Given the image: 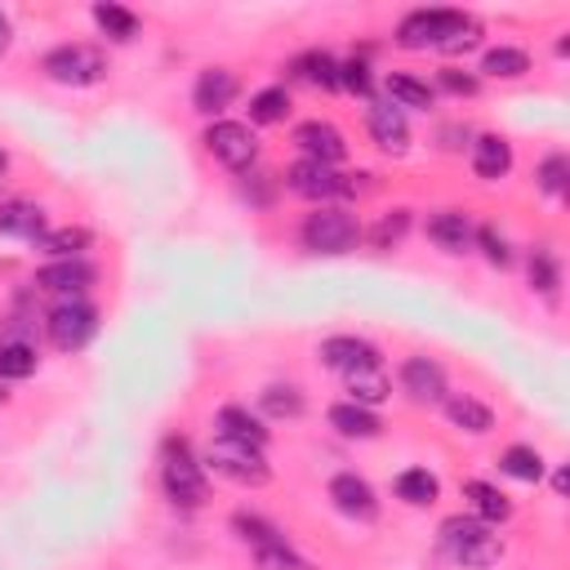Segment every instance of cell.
Segmentation results:
<instances>
[{
  "label": "cell",
  "instance_id": "obj_33",
  "mask_svg": "<svg viewBox=\"0 0 570 570\" xmlns=\"http://www.w3.org/2000/svg\"><path fill=\"white\" fill-rule=\"evenodd\" d=\"M499 468H504L508 477H517V481H539V477H543V459H539V450H530V446L504 450Z\"/></svg>",
  "mask_w": 570,
  "mask_h": 570
},
{
  "label": "cell",
  "instance_id": "obj_40",
  "mask_svg": "<svg viewBox=\"0 0 570 570\" xmlns=\"http://www.w3.org/2000/svg\"><path fill=\"white\" fill-rule=\"evenodd\" d=\"M339 85H343V90H352V94H370V68H365L361 59L339 63Z\"/></svg>",
  "mask_w": 570,
  "mask_h": 570
},
{
  "label": "cell",
  "instance_id": "obj_12",
  "mask_svg": "<svg viewBox=\"0 0 570 570\" xmlns=\"http://www.w3.org/2000/svg\"><path fill=\"white\" fill-rule=\"evenodd\" d=\"M90 281H94V268H90L85 259H54L50 268L37 272V286H41L45 294H59L63 303L76 299V294H85Z\"/></svg>",
  "mask_w": 570,
  "mask_h": 570
},
{
  "label": "cell",
  "instance_id": "obj_27",
  "mask_svg": "<svg viewBox=\"0 0 570 570\" xmlns=\"http://www.w3.org/2000/svg\"><path fill=\"white\" fill-rule=\"evenodd\" d=\"M94 23H99L112 41H121V45L138 37V19H134L125 6H107V0H103V6H94Z\"/></svg>",
  "mask_w": 570,
  "mask_h": 570
},
{
  "label": "cell",
  "instance_id": "obj_21",
  "mask_svg": "<svg viewBox=\"0 0 570 570\" xmlns=\"http://www.w3.org/2000/svg\"><path fill=\"white\" fill-rule=\"evenodd\" d=\"M428 237H433L442 250L464 255V250H468V241H473V228H468V219H464L459 210H442V215H433V219H428Z\"/></svg>",
  "mask_w": 570,
  "mask_h": 570
},
{
  "label": "cell",
  "instance_id": "obj_5",
  "mask_svg": "<svg viewBox=\"0 0 570 570\" xmlns=\"http://www.w3.org/2000/svg\"><path fill=\"white\" fill-rule=\"evenodd\" d=\"M206 464H210L219 477L237 481V486H268V477H272V468L263 464V450H255V446H241V442H228V437L210 442V450H206Z\"/></svg>",
  "mask_w": 570,
  "mask_h": 570
},
{
  "label": "cell",
  "instance_id": "obj_1",
  "mask_svg": "<svg viewBox=\"0 0 570 570\" xmlns=\"http://www.w3.org/2000/svg\"><path fill=\"white\" fill-rule=\"evenodd\" d=\"M397 45L406 50H442V54H468L481 45V23L459 10H415L397 28Z\"/></svg>",
  "mask_w": 570,
  "mask_h": 570
},
{
  "label": "cell",
  "instance_id": "obj_45",
  "mask_svg": "<svg viewBox=\"0 0 570 570\" xmlns=\"http://www.w3.org/2000/svg\"><path fill=\"white\" fill-rule=\"evenodd\" d=\"M6 165H10V156H6V152H0V174H6Z\"/></svg>",
  "mask_w": 570,
  "mask_h": 570
},
{
  "label": "cell",
  "instance_id": "obj_13",
  "mask_svg": "<svg viewBox=\"0 0 570 570\" xmlns=\"http://www.w3.org/2000/svg\"><path fill=\"white\" fill-rule=\"evenodd\" d=\"M402 388L419 402V406H433L446 397V370L433 361V356H411L402 365Z\"/></svg>",
  "mask_w": 570,
  "mask_h": 570
},
{
  "label": "cell",
  "instance_id": "obj_38",
  "mask_svg": "<svg viewBox=\"0 0 570 570\" xmlns=\"http://www.w3.org/2000/svg\"><path fill=\"white\" fill-rule=\"evenodd\" d=\"M255 561H259L263 570H312V566H308V561H303L286 539H281V543H272V548H259V552H255Z\"/></svg>",
  "mask_w": 570,
  "mask_h": 570
},
{
  "label": "cell",
  "instance_id": "obj_6",
  "mask_svg": "<svg viewBox=\"0 0 570 570\" xmlns=\"http://www.w3.org/2000/svg\"><path fill=\"white\" fill-rule=\"evenodd\" d=\"M45 76L59 85H99L107 76V59L94 45H59L45 54Z\"/></svg>",
  "mask_w": 570,
  "mask_h": 570
},
{
  "label": "cell",
  "instance_id": "obj_28",
  "mask_svg": "<svg viewBox=\"0 0 570 570\" xmlns=\"http://www.w3.org/2000/svg\"><path fill=\"white\" fill-rule=\"evenodd\" d=\"M90 228H59V232H45L41 237V250L54 255V259H81V250H90Z\"/></svg>",
  "mask_w": 570,
  "mask_h": 570
},
{
  "label": "cell",
  "instance_id": "obj_35",
  "mask_svg": "<svg viewBox=\"0 0 570 570\" xmlns=\"http://www.w3.org/2000/svg\"><path fill=\"white\" fill-rule=\"evenodd\" d=\"M286 112H290V94L286 90H263V94L250 99V121L255 125H277V121H286Z\"/></svg>",
  "mask_w": 570,
  "mask_h": 570
},
{
  "label": "cell",
  "instance_id": "obj_41",
  "mask_svg": "<svg viewBox=\"0 0 570 570\" xmlns=\"http://www.w3.org/2000/svg\"><path fill=\"white\" fill-rule=\"evenodd\" d=\"M477 241H481V250H486V259H490L495 268H508V263H512V250H508V241H504L495 228H481Z\"/></svg>",
  "mask_w": 570,
  "mask_h": 570
},
{
  "label": "cell",
  "instance_id": "obj_34",
  "mask_svg": "<svg viewBox=\"0 0 570 570\" xmlns=\"http://www.w3.org/2000/svg\"><path fill=\"white\" fill-rule=\"evenodd\" d=\"M481 72H490V76H526L530 72V59H526V50L499 45V50H490L481 59Z\"/></svg>",
  "mask_w": 570,
  "mask_h": 570
},
{
  "label": "cell",
  "instance_id": "obj_19",
  "mask_svg": "<svg viewBox=\"0 0 570 570\" xmlns=\"http://www.w3.org/2000/svg\"><path fill=\"white\" fill-rule=\"evenodd\" d=\"M219 437L241 442V446H255V450L268 446V428H263L246 406H224V411H219Z\"/></svg>",
  "mask_w": 570,
  "mask_h": 570
},
{
  "label": "cell",
  "instance_id": "obj_9",
  "mask_svg": "<svg viewBox=\"0 0 570 570\" xmlns=\"http://www.w3.org/2000/svg\"><path fill=\"white\" fill-rule=\"evenodd\" d=\"M286 183H290V193H294V197H308V201L343 197V174H334L330 165H317V160H299V165H290Z\"/></svg>",
  "mask_w": 570,
  "mask_h": 570
},
{
  "label": "cell",
  "instance_id": "obj_10",
  "mask_svg": "<svg viewBox=\"0 0 570 570\" xmlns=\"http://www.w3.org/2000/svg\"><path fill=\"white\" fill-rule=\"evenodd\" d=\"M294 143L303 147V160H317V165H330V169L348 156V143L330 121H303L294 129Z\"/></svg>",
  "mask_w": 570,
  "mask_h": 570
},
{
  "label": "cell",
  "instance_id": "obj_7",
  "mask_svg": "<svg viewBox=\"0 0 570 570\" xmlns=\"http://www.w3.org/2000/svg\"><path fill=\"white\" fill-rule=\"evenodd\" d=\"M45 330H50V343L59 352H81L94 339V330H99V312L90 303H81V299H68V303H59L50 312Z\"/></svg>",
  "mask_w": 570,
  "mask_h": 570
},
{
  "label": "cell",
  "instance_id": "obj_20",
  "mask_svg": "<svg viewBox=\"0 0 570 570\" xmlns=\"http://www.w3.org/2000/svg\"><path fill=\"white\" fill-rule=\"evenodd\" d=\"M0 232H10V237H28V241H41V237H45V215H41V206H28V201H10V206H0Z\"/></svg>",
  "mask_w": 570,
  "mask_h": 570
},
{
  "label": "cell",
  "instance_id": "obj_30",
  "mask_svg": "<svg viewBox=\"0 0 570 570\" xmlns=\"http://www.w3.org/2000/svg\"><path fill=\"white\" fill-rule=\"evenodd\" d=\"M37 374V348L32 343H0V379H32Z\"/></svg>",
  "mask_w": 570,
  "mask_h": 570
},
{
  "label": "cell",
  "instance_id": "obj_39",
  "mask_svg": "<svg viewBox=\"0 0 570 570\" xmlns=\"http://www.w3.org/2000/svg\"><path fill=\"white\" fill-rule=\"evenodd\" d=\"M566 178H570L566 156H548V160L539 165V187H543L548 197H561V193H566Z\"/></svg>",
  "mask_w": 570,
  "mask_h": 570
},
{
  "label": "cell",
  "instance_id": "obj_29",
  "mask_svg": "<svg viewBox=\"0 0 570 570\" xmlns=\"http://www.w3.org/2000/svg\"><path fill=\"white\" fill-rule=\"evenodd\" d=\"M259 406H263V415H272V419H299V415H303V393L290 388V384H272V388H263Z\"/></svg>",
  "mask_w": 570,
  "mask_h": 570
},
{
  "label": "cell",
  "instance_id": "obj_37",
  "mask_svg": "<svg viewBox=\"0 0 570 570\" xmlns=\"http://www.w3.org/2000/svg\"><path fill=\"white\" fill-rule=\"evenodd\" d=\"M406 228H411V210H388L384 219H379V224H374L370 241H374L379 250H393V246H402Z\"/></svg>",
  "mask_w": 570,
  "mask_h": 570
},
{
  "label": "cell",
  "instance_id": "obj_32",
  "mask_svg": "<svg viewBox=\"0 0 570 570\" xmlns=\"http://www.w3.org/2000/svg\"><path fill=\"white\" fill-rule=\"evenodd\" d=\"M294 72L308 81V85H321V90H339V63L321 50V54H303L294 63Z\"/></svg>",
  "mask_w": 570,
  "mask_h": 570
},
{
  "label": "cell",
  "instance_id": "obj_43",
  "mask_svg": "<svg viewBox=\"0 0 570 570\" xmlns=\"http://www.w3.org/2000/svg\"><path fill=\"white\" fill-rule=\"evenodd\" d=\"M10 41H14V28H10V19H6V14H0V54L10 50Z\"/></svg>",
  "mask_w": 570,
  "mask_h": 570
},
{
  "label": "cell",
  "instance_id": "obj_14",
  "mask_svg": "<svg viewBox=\"0 0 570 570\" xmlns=\"http://www.w3.org/2000/svg\"><path fill=\"white\" fill-rule=\"evenodd\" d=\"M321 361L330 370H339V374H352L361 365H379V348L365 343V339H356V334H334V339L321 343Z\"/></svg>",
  "mask_w": 570,
  "mask_h": 570
},
{
  "label": "cell",
  "instance_id": "obj_44",
  "mask_svg": "<svg viewBox=\"0 0 570 570\" xmlns=\"http://www.w3.org/2000/svg\"><path fill=\"white\" fill-rule=\"evenodd\" d=\"M552 486H557V495H566V486H570V473H566V468H561V473H557V477H552Z\"/></svg>",
  "mask_w": 570,
  "mask_h": 570
},
{
  "label": "cell",
  "instance_id": "obj_23",
  "mask_svg": "<svg viewBox=\"0 0 570 570\" xmlns=\"http://www.w3.org/2000/svg\"><path fill=\"white\" fill-rule=\"evenodd\" d=\"M446 415H450V424H455V428H464V433H477V437L495 428V415H490V406H481L477 397H464V393L446 397Z\"/></svg>",
  "mask_w": 570,
  "mask_h": 570
},
{
  "label": "cell",
  "instance_id": "obj_24",
  "mask_svg": "<svg viewBox=\"0 0 570 570\" xmlns=\"http://www.w3.org/2000/svg\"><path fill=\"white\" fill-rule=\"evenodd\" d=\"M330 428H339L343 437H361V442L379 437V419H374V411H365V406H356V402H339V406H330Z\"/></svg>",
  "mask_w": 570,
  "mask_h": 570
},
{
  "label": "cell",
  "instance_id": "obj_26",
  "mask_svg": "<svg viewBox=\"0 0 570 570\" xmlns=\"http://www.w3.org/2000/svg\"><path fill=\"white\" fill-rule=\"evenodd\" d=\"M384 85H388V103L393 107H433V90L424 81L406 76V72H393Z\"/></svg>",
  "mask_w": 570,
  "mask_h": 570
},
{
  "label": "cell",
  "instance_id": "obj_42",
  "mask_svg": "<svg viewBox=\"0 0 570 570\" xmlns=\"http://www.w3.org/2000/svg\"><path fill=\"white\" fill-rule=\"evenodd\" d=\"M442 90L446 94H464V99H473L477 94V76H468V72H442Z\"/></svg>",
  "mask_w": 570,
  "mask_h": 570
},
{
  "label": "cell",
  "instance_id": "obj_4",
  "mask_svg": "<svg viewBox=\"0 0 570 570\" xmlns=\"http://www.w3.org/2000/svg\"><path fill=\"white\" fill-rule=\"evenodd\" d=\"M356 241H361V228H356V219H352L348 210H339V206H321V210L308 215V224H303V246H308L312 255H348Z\"/></svg>",
  "mask_w": 570,
  "mask_h": 570
},
{
  "label": "cell",
  "instance_id": "obj_31",
  "mask_svg": "<svg viewBox=\"0 0 570 570\" xmlns=\"http://www.w3.org/2000/svg\"><path fill=\"white\" fill-rule=\"evenodd\" d=\"M232 530H237L255 552H259V548H272V543H281V539H286L272 521H263V517H255V512H237V517H232Z\"/></svg>",
  "mask_w": 570,
  "mask_h": 570
},
{
  "label": "cell",
  "instance_id": "obj_36",
  "mask_svg": "<svg viewBox=\"0 0 570 570\" xmlns=\"http://www.w3.org/2000/svg\"><path fill=\"white\" fill-rule=\"evenodd\" d=\"M530 286H535L539 294L557 299V286H561V268H557V259H552L548 250H535V255H530Z\"/></svg>",
  "mask_w": 570,
  "mask_h": 570
},
{
  "label": "cell",
  "instance_id": "obj_11",
  "mask_svg": "<svg viewBox=\"0 0 570 570\" xmlns=\"http://www.w3.org/2000/svg\"><path fill=\"white\" fill-rule=\"evenodd\" d=\"M330 499H334V508H339L343 517H352V521H374V517H379L374 486H370L365 477H356V473H339V477L330 481Z\"/></svg>",
  "mask_w": 570,
  "mask_h": 570
},
{
  "label": "cell",
  "instance_id": "obj_15",
  "mask_svg": "<svg viewBox=\"0 0 570 570\" xmlns=\"http://www.w3.org/2000/svg\"><path fill=\"white\" fill-rule=\"evenodd\" d=\"M370 134L388 156H402L411 147V125H406L402 107H393V103H374L370 107Z\"/></svg>",
  "mask_w": 570,
  "mask_h": 570
},
{
  "label": "cell",
  "instance_id": "obj_2",
  "mask_svg": "<svg viewBox=\"0 0 570 570\" xmlns=\"http://www.w3.org/2000/svg\"><path fill=\"white\" fill-rule=\"evenodd\" d=\"M442 548L459 566H495L504 557V539L481 517H446L442 521Z\"/></svg>",
  "mask_w": 570,
  "mask_h": 570
},
{
  "label": "cell",
  "instance_id": "obj_46",
  "mask_svg": "<svg viewBox=\"0 0 570 570\" xmlns=\"http://www.w3.org/2000/svg\"><path fill=\"white\" fill-rule=\"evenodd\" d=\"M0 402H6V393H0Z\"/></svg>",
  "mask_w": 570,
  "mask_h": 570
},
{
  "label": "cell",
  "instance_id": "obj_17",
  "mask_svg": "<svg viewBox=\"0 0 570 570\" xmlns=\"http://www.w3.org/2000/svg\"><path fill=\"white\" fill-rule=\"evenodd\" d=\"M348 379V393H352V402L356 406H379V402H388V393H393V384H388V374H384V361L379 365H361V370H352V374H343Z\"/></svg>",
  "mask_w": 570,
  "mask_h": 570
},
{
  "label": "cell",
  "instance_id": "obj_18",
  "mask_svg": "<svg viewBox=\"0 0 570 570\" xmlns=\"http://www.w3.org/2000/svg\"><path fill=\"white\" fill-rule=\"evenodd\" d=\"M473 169H477V178H486V183L504 178V174L512 169V147H508L499 134H481V138L473 143Z\"/></svg>",
  "mask_w": 570,
  "mask_h": 570
},
{
  "label": "cell",
  "instance_id": "obj_16",
  "mask_svg": "<svg viewBox=\"0 0 570 570\" xmlns=\"http://www.w3.org/2000/svg\"><path fill=\"white\" fill-rule=\"evenodd\" d=\"M232 99H237V76H232L228 68H210V72H201V76H197V90H193L197 112L215 116V112L232 107Z\"/></svg>",
  "mask_w": 570,
  "mask_h": 570
},
{
  "label": "cell",
  "instance_id": "obj_8",
  "mask_svg": "<svg viewBox=\"0 0 570 570\" xmlns=\"http://www.w3.org/2000/svg\"><path fill=\"white\" fill-rule=\"evenodd\" d=\"M206 147L215 152V160H224L228 169H250L259 160V138L250 134V125L241 121H215L206 129Z\"/></svg>",
  "mask_w": 570,
  "mask_h": 570
},
{
  "label": "cell",
  "instance_id": "obj_22",
  "mask_svg": "<svg viewBox=\"0 0 570 570\" xmlns=\"http://www.w3.org/2000/svg\"><path fill=\"white\" fill-rule=\"evenodd\" d=\"M464 499L473 504V512H477L486 526H495V521H508V517H512L508 495H499L490 481H464Z\"/></svg>",
  "mask_w": 570,
  "mask_h": 570
},
{
  "label": "cell",
  "instance_id": "obj_25",
  "mask_svg": "<svg viewBox=\"0 0 570 570\" xmlns=\"http://www.w3.org/2000/svg\"><path fill=\"white\" fill-rule=\"evenodd\" d=\"M437 495H442V486L428 468H406L397 477V499H406L411 508H428V504H437Z\"/></svg>",
  "mask_w": 570,
  "mask_h": 570
},
{
  "label": "cell",
  "instance_id": "obj_3",
  "mask_svg": "<svg viewBox=\"0 0 570 570\" xmlns=\"http://www.w3.org/2000/svg\"><path fill=\"white\" fill-rule=\"evenodd\" d=\"M160 481H165V495L178 504V508H201L210 499V486H206V473L201 464L193 459L183 437H169L165 442V464H160Z\"/></svg>",
  "mask_w": 570,
  "mask_h": 570
}]
</instances>
